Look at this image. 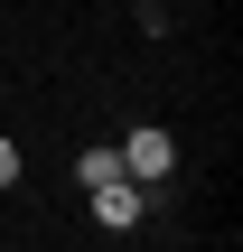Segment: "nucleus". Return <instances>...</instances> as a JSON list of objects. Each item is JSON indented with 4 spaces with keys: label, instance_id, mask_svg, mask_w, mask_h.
<instances>
[{
    "label": "nucleus",
    "instance_id": "1",
    "mask_svg": "<svg viewBox=\"0 0 243 252\" xmlns=\"http://www.w3.org/2000/svg\"><path fill=\"white\" fill-rule=\"evenodd\" d=\"M122 150V178H140V187H159L169 168H178V131H159V122H140L131 140H112Z\"/></svg>",
    "mask_w": 243,
    "mask_h": 252
},
{
    "label": "nucleus",
    "instance_id": "2",
    "mask_svg": "<svg viewBox=\"0 0 243 252\" xmlns=\"http://www.w3.org/2000/svg\"><path fill=\"white\" fill-rule=\"evenodd\" d=\"M84 196H94V224H103V234H131V224L150 215V187H140V178H103V187H84Z\"/></svg>",
    "mask_w": 243,
    "mask_h": 252
},
{
    "label": "nucleus",
    "instance_id": "4",
    "mask_svg": "<svg viewBox=\"0 0 243 252\" xmlns=\"http://www.w3.org/2000/svg\"><path fill=\"white\" fill-rule=\"evenodd\" d=\"M0 187H19V140L0 131Z\"/></svg>",
    "mask_w": 243,
    "mask_h": 252
},
{
    "label": "nucleus",
    "instance_id": "3",
    "mask_svg": "<svg viewBox=\"0 0 243 252\" xmlns=\"http://www.w3.org/2000/svg\"><path fill=\"white\" fill-rule=\"evenodd\" d=\"M103 178H122V150H75V187H103Z\"/></svg>",
    "mask_w": 243,
    "mask_h": 252
}]
</instances>
